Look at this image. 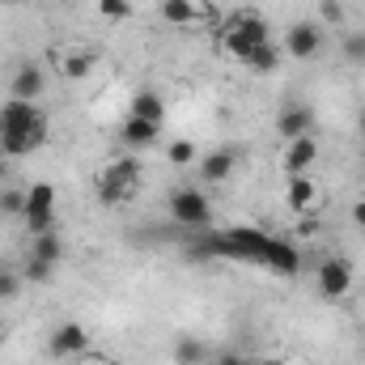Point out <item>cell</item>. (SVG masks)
I'll use <instances>...</instances> for the list:
<instances>
[{"mask_svg": "<svg viewBox=\"0 0 365 365\" xmlns=\"http://www.w3.org/2000/svg\"><path fill=\"white\" fill-rule=\"evenodd\" d=\"M47 140V115L38 110V102H21L9 98L0 106V153L26 158Z\"/></svg>", "mask_w": 365, "mask_h": 365, "instance_id": "obj_1", "label": "cell"}, {"mask_svg": "<svg viewBox=\"0 0 365 365\" xmlns=\"http://www.w3.org/2000/svg\"><path fill=\"white\" fill-rule=\"evenodd\" d=\"M140 179H145L140 158L136 153H123V158H115V162L102 166V175H98V200L110 204V208H119V204H128L140 191Z\"/></svg>", "mask_w": 365, "mask_h": 365, "instance_id": "obj_2", "label": "cell"}, {"mask_svg": "<svg viewBox=\"0 0 365 365\" xmlns=\"http://www.w3.org/2000/svg\"><path fill=\"white\" fill-rule=\"evenodd\" d=\"M264 43H272V30H268V21L259 17V13H238L234 21H225V30H221V47L234 56V60H247L255 47H264Z\"/></svg>", "mask_w": 365, "mask_h": 365, "instance_id": "obj_3", "label": "cell"}, {"mask_svg": "<svg viewBox=\"0 0 365 365\" xmlns=\"http://www.w3.org/2000/svg\"><path fill=\"white\" fill-rule=\"evenodd\" d=\"M170 217L179 225H191V230H204L212 221V204L200 187H175L170 191Z\"/></svg>", "mask_w": 365, "mask_h": 365, "instance_id": "obj_4", "label": "cell"}, {"mask_svg": "<svg viewBox=\"0 0 365 365\" xmlns=\"http://www.w3.org/2000/svg\"><path fill=\"white\" fill-rule=\"evenodd\" d=\"M21 221H26L30 238L51 230V221H56V187H51V182H34V187L26 191V217H21Z\"/></svg>", "mask_w": 365, "mask_h": 365, "instance_id": "obj_5", "label": "cell"}, {"mask_svg": "<svg viewBox=\"0 0 365 365\" xmlns=\"http://www.w3.org/2000/svg\"><path fill=\"white\" fill-rule=\"evenodd\" d=\"M323 43H327V34H323V21H293L289 26V34H284V56L289 60H314L319 51H323Z\"/></svg>", "mask_w": 365, "mask_h": 365, "instance_id": "obj_6", "label": "cell"}, {"mask_svg": "<svg viewBox=\"0 0 365 365\" xmlns=\"http://www.w3.org/2000/svg\"><path fill=\"white\" fill-rule=\"evenodd\" d=\"M353 264L349 259H340V255H327L323 264H319V272H314V284H319V293L327 297V302H340L349 289H353Z\"/></svg>", "mask_w": 365, "mask_h": 365, "instance_id": "obj_7", "label": "cell"}, {"mask_svg": "<svg viewBox=\"0 0 365 365\" xmlns=\"http://www.w3.org/2000/svg\"><path fill=\"white\" fill-rule=\"evenodd\" d=\"M47 353L56 357V361H77V357H86L90 353V331L81 327V323H60L56 331H51V340H47Z\"/></svg>", "mask_w": 365, "mask_h": 365, "instance_id": "obj_8", "label": "cell"}, {"mask_svg": "<svg viewBox=\"0 0 365 365\" xmlns=\"http://www.w3.org/2000/svg\"><path fill=\"white\" fill-rule=\"evenodd\" d=\"M280 166H284V179H289V175H310V170L319 166V140H314V132H306V136L289 140V145H284Z\"/></svg>", "mask_w": 365, "mask_h": 365, "instance_id": "obj_9", "label": "cell"}, {"mask_svg": "<svg viewBox=\"0 0 365 365\" xmlns=\"http://www.w3.org/2000/svg\"><path fill=\"white\" fill-rule=\"evenodd\" d=\"M43 90H47V73H43L38 64H21V68H13V77H9V98L38 102Z\"/></svg>", "mask_w": 365, "mask_h": 365, "instance_id": "obj_10", "label": "cell"}, {"mask_svg": "<svg viewBox=\"0 0 365 365\" xmlns=\"http://www.w3.org/2000/svg\"><path fill=\"white\" fill-rule=\"evenodd\" d=\"M284 204L293 212L319 208V182H314V175H289V182H284Z\"/></svg>", "mask_w": 365, "mask_h": 365, "instance_id": "obj_11", "label": "cell"}, {"mask_svg": "<svg viewBox=\"0 0 365 365\" xmlns=\"http://www.w3.org/2000/svg\"><path fill=\"white\" fill-rule=\"evenodd\" d=\"M158 123H149V119H136V115H123V123H119V145L123 149H149V145H158Z\"/></svg>", "mask_w": 365, "mask_h": 365, "instance_id": "obj_12", "label": "cell"}, {"mask_svg": "<svg viewBox=\"0 0 365 365\" xmlns=\"http://www.w3.org/2000/svg\"><path fill=\"white\" fill-rule=\"evenodd\" d=\"M234 166H238V153L234 149H208L200 158V182H230Z\"/></svg>", "mask_w": 365, "mask_h": 365, "instance_id": "obj_13", "label": "cell"}, {"mask_svg": "<svg viewBox=\"0 0 365 365\" xmlns=\"http://www.w3.org/2000/svg\"><path fill=\"white\" fill-rule=\"evenodd\" d=\"M276 132L284 136V145L297 140V136H306V132H314V110L310 106H284L276 115Z\"/></svg>", "mask_w": 365, "mask_h": 365, "instance_id": "obj_14", "label": "cell"}, {"mask_svg": "<svg viewBox=\"0 0 365 365\" xmlns=\"http://www.w3.org/2000/svg\"><path fill=\"white\" fill-rule=\"evenodd\" d=\"M26 255H34V259H47V264H60V259H64V242H60V234H56V230H47V234H34Z\"/></svg>", "mask_w": 365, "mask_h": 365, "instance_id": "obj_15", "label": "cell"}, {"mask_svg": "<svg viewBox=\"0 0 365 365\" xmlns=\"http://www.w3.org/2000/svg\"><path fill=\"white\" fill-rule=\"evenodd\" d=\"M158 13H162L166 26H191V21L200 17V4H195V0H162Z\"/></svg>", "mask_w": 365, "mask_h": 365, "instance_id": "obj_16", "label": "cell"}, {"mask_svg": "<svg viewBox=\"0 0 365 365\" xmlns=\"http://www.w3.org/2000/svg\"><path fill=\"white\" fill-rule=\"evenodd\" d=\"M128 115H136V119H149V123H158V128H162V119H166V102H162L158 93L140 90L136 98H132V110H128Z\"/></svg>", "mask_w": 365, "mask_h": 365, "instance_id": "obj_17", "label": "cell"}, {"mask_svg": "<svg viewBox=\"0 0 365 365\" xmlns=\"http://www.w3.org/2000/svg\"><path fill=\"white\" fill-rule=\"evenodd\" d=\"M264 264L276 268V272H297V251L293 247H284V242H268V251H264Z\"/></svg>", "mask_w": 365, "mask_h": 365, "instance_id": "obj_18", "label": "cell"}, {"mask_svg": "<svg viewBox=\"0 0 365 365\" xmlns=\"http://www.w3.org/2000/svg\"><path fill=\"white\" fill-rule=\"evenodd\" d=\"M175 361L179 365H204V361H212V357H208V349H204L195 336H182V340H175Z\"/></svg>", "mask_w": 365, "mask_h": 365, "instance_id": "obj_19", "label": "cell"}, {"mask_svg": "<svg viewBox=\"0 0 365 365\" xmlns=\"http://www.w3.org/2000/svg\"><path fill=\"white\" fill-rule=\"evenodd\" d=\"M280 56H284V51H280L276 43H264V47H255V51H251L242 64H247L251 73H272L276 64H280Z\"/></svg>", "mask_w": 365, "mask_h": 365, "instance_id": "obj_20", "label": "cell"}, {"mask_svg": "<svg viewBox=\"0 0 365 365\" xmlns=\"http://www.w3.org/2000/svg\"><path fill=\"white\" fill-rule=\"evenodd\" d=\"M90 68H93V56H90V51H81V47H77V51H68V56H64V64H60L64 81H81Z\"/></svg>", "mask_w": 365, "mask_h": 365, "instance_id": "obj_21", "label": "cell"}, {"mask_svg": "<svg viewBox=\"0 0 365 365\" xmlns=\"http://www.w3.org/2000/svg\"><path fill=\"white\" fill-rule=\"evenodd\" d=\"M0 212H4V217H26V191L4 187V191H0Z\"/></svg>", "mask_w": 365, "mask_h": 365, "instance_id": "obj_22", "label": "cell"}, {"mask_svg": "<svg viewBox=\"0 0 365 365\" xmlns=\"http://www.w3.org/2000/svg\"><path fill=\"white\" fill-rule=\"evenodd\" d=\"M98 13L106 21H128L132 17V0H98Z\"/></svg>", "mask_w": 365, "mask_h": 365, "instance_id": "obj_23", "label": "cell"}, {"mask_svg": "<svg viewBox=\"0 0 365 365\" xmlns=\"http://www.w3.org/2000/svg\"><path fill=\"white\" fill-rule=\"evenodd\" d=\"M51 272H56V264H47V259H34V255H26V268H21V276H26V280L43 284V280H51Z\"/></svg>", "mask_w": 365, "mask_h": 365, "instance_id": "obj_24", "label": "cell"}, {"mask_svg": "<svg viewBox=\"0 0 365 365\" xmlns=\"http://www.w3.org/2000/svg\"><path fill=\"white\" fill-rule=\"evenodd\" d=\"M166 158H170V166H191V162H195V145H191V140H175V145L166 149Z\"/></svg>", "mask_w": 365, "mask_h": 365, "instance_id": "obj_25", "label": "cell"}, {"mask_svg": "<svg viewBox=\"0 0 365 365\" xmlns=\"http://www.w3.org/2000/svg\"><path fill=\"white\" fill-rule=\"evenodd\" d=\"M17 293H21V276L13 268H0V302H13Z\"/></svg>", "mask_w": 365, "mask_h": 365, "instance_id": "obj_26", "label": "cell"}, {"mask_svg": "<svg viewBox=\"0 0 365 365\" xmlns=\"http://www.w3.org/2000/svg\"><path fill=\"white\" fill-rule=\"evenodd\" d=\"M344 60H349V64H365V30L344 38Z\"/></svg>", "mask_w": 365, "mask_h": 365, "instance_id": "obj_27", "label": "cell"}, {"mask_svg": "<svg viewBox=\"0 0 365 365\" xmlns=\"http://www.w3.org/2000/svg\"><path fill=\"white\" fill-rule=\"evenodd\" d=\"M319 13H323V21H340L344 17V4L340 0H319Z\"/></svg>", "mask_w": 365, "mask_h": 365, "instance_id": "obj_28", "label": "cell"}, {"mask_svg": "<svg viewBox=\"0 0 365 365\" xmlns=\"http://www.w3.org/2000/svg\"><path fill=\"white\" fill-rule=\"evenodd\" d=\"M212 365H251V361H247L242 353H230V349H225V353H217V357H212Z\"/></svg>", "mask_w": 365, "mask_h": 365, "instance_id": "obj_29", "label": "cell"}, {"mask_svg": "<svg viewBox=\"0 0 365 365\" xmlns=\"http://www.w3.org/2000/svg\"><path fill=\"white\" fill-rule=\"evenodd\" d=\"M353 225H357V230H365V200H357V204H353Z\"/></svg>", "mask_w": 365, "mask_h": 365, "instance_id": "obj_30", "label": "cell"}, {"mask_svg": "<svg viewBox=\"0 0 365 365\" xmlns=\"http://www.w3.org/2000/svg\"><path fill=\"white\" fill-rule=\"evenodd\" d=\"M357 128H361V136H365V110H361V119H357Z\"/></svg>", "mask_w": 365, "mask_h": 365, "instance_id": "obj_31", "label": "cell"}, {"mask_svg": "<svg viewBox=\"0 0 365 365\" xmlns=\"http://www.w3.org/2000/svg\"><path fill=\"white\" fill-rule=\"evenodd\" d=\"M93 365H119V361H93Z\"/></svg>", "mask_w": 365, "mask_h": 365, "instance_id": "obj_32", "label": "cell"}, {"mask_svg": "<svg viewBox=\"0 0 365 365\" xmlns=\"http://www.w3.org/2000/svg\"><path fill=\"white\" fill-rule=\"evenodd\" d=\"M4 4H13V0H4Z\"/></svg>", "mask_w": 365, "mask_h": 365, "instance_id": "obj_33", "label": "cell"}]
</instances>
